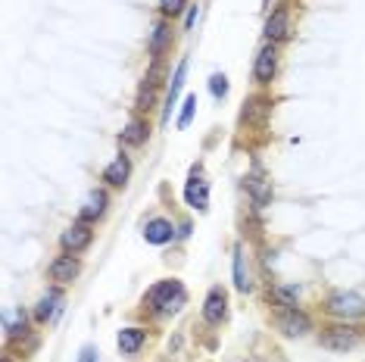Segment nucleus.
Instances as JSON below:
<instances>
[{
	"instance_id": "nucleus-6",
	"label": "nucleus",
	"mask_w": 365,
	"mask_h": 362,
	"mask_svg": "<svg viewBox=\"0 0 365 362\" xmlns=\"http://www.w3.org/2000/svg\"><path fill=\"white\" fill-rule=\"evenodd\" d=\"M78 272H82V263L75 259V253L56 256L54 263H50V278H54L56 285H69V281H75Z\"/></svg>"
},
{
	"instance_id": "nucleus-27",
	"label": "nucleus",
	"mask_w": 365,
	"mask_h": 362,
	"mask_svg": "<svg viewBox=\"0 0 365 362\" xmlns=\"http://www.w3.org/2000/svg\"><path fill=\"white\" fill-rule=\"evenodd\" d=\"M78 362H97V350H94V347H85L82 356H78Z\"/></svg>"
},
{
	"instance_id": "nucleus-26",
	"label": "nucleus",
	"mask_w": 365,
	"mask_h": 362,
	"mask_svg": "<svg viewBox=\"0 0 365 362\" xmlns=\"http://www.w3.org/2000/svg\"><path fill=\"white\" fill-rule=\"evenodd\" d=\"M253 116H266V104L262 100H250V106L244 110V122H250Z\"/></svg>"
},
{
	"instance_id": "nucleus-10",
	"label": "nucleus",
	"mask_w": 365,
	"mask_h": 362,
	"mask_svg": "<svg viewBox=\"0 0 365 362\" xmlns=\"http://www.w3.org/2000/svg\"><path fill=\"white\" fill-rule=\"evenodd\" d=\"M185 75H187V60H181V63H178V69H175V75H172V82H169V94H166L163 125H169V119H172V106H175V100H178L181 88H185Z\"/></svg>"
},
{
	"instance_id": "nucleus-21",
	"label": "nucleus",
	"mask_w": 365,
	"mask_h": 362,
	"mask_svg": "<svg viewBox=\"0 0 365 362\" xmlns=\"http://www.w3.org/2000/svg\"><path fill=\"white\" fill-rule=\"evenodd\" d=\"M297 297H300V285H287V287L275 285L272 287V300L278 303V306H284V309H294L297 306Z\"/></svg>"
},
{
	"instance_id": "nucleus-15",
	"label": "nucleus",
	"mask_w": 365,
	"mask_h": 362,
	"mask_svg": "<svg viewBox=\"0 0 365 362\" xmlns=\"http://www.w3.org/2000/svg\"><path fill=\"white\" fill-rule=\"evenodd\" d=\"M172 235H175V228H172L169 219H150L147 228H144V241L156 244V247H159V244H169Z\"/></svg>"
},
{
	"instance_id": "nucleus-24",
	"label": "nucleus",
	"mask_w": 365,
	"mask_h": 362,
	"mask_svg": "<svg viewBox=\"0 0 365 362\" xmlns=\"http://www.w3.org/2000/svg\"><path fill=\"white\" fill-rule=\"evenodd\" d=\"M194 110H197V97L191 94V97H185V110H181V116H178V128H187V125H191Z\"/></svg>"
},
{
	"instance_id": "nucleus-5",
	"label": "nucleus",
	"mask_w": 365,
	"mask_h": 362,
	"mask_svg": "<svg viewBox=\"0 0 365 362\" xmlns=\"http://www.w3.org/2000/svg\"><path fill=\"white\" fill-rule=\"evenodd\" d=\"M278 328L287 337H303V335H309V331H312V322H309V316L300 313V309L294 306V309H284V313H281Z\"/></svg>"
},
{
	"instance_id": "nucleus-22",
	"label": "nucleus",
	"mask_w": 365,
	"mask_h": 362,
	"mask_svg": "<svg viewBox=\"0 0 365 362\" xmlns=\"http://www.w3.org/2000/svg\"><path fill=\"white\" fill-rule=\"evenodd\" d=\"M4 331H6V337L25 335V313H22V309H16V313H6L4 316Z\"/></svg>"
},
{
	"instance_id": "nucleus-3",
	"label": "nucleus",
	"mask_w": 365,
	"mask_h": 362,
	"mask_svg": "<svg viewBox=\"0 0 365 362\" xmlns=\"http://www.w3.org/2000/svg\"><path fill=\"white\" fill-rule=\"evenodd\" d=\"M359 344V331L353 328V325H334V328L322 331V347L334 353H347L353 350V347Z\"/></svg>"
},
{
	"instance_id": "nucleus-23",
	"label": "nucleus",
	"mask_w": 365,
	"mask_h": 362,
	"mask_svg": "<svg viewBox=\"0 0 365 362\" xmlns=\"http://www.w3.org/2000/svg\"><path fill=\"white\" fill-rule=\"evenodd\" d=\"M209 94H213L216 100H222L225 94H228V78H225L222 72H216V75L209 78Z\"/></svg>"
},
{
	"instance_id": "nucleus-19",
	"label": "nucleus",
	"mask_w": 365,
	"mask_h": 362,
	"mask_svg": "<svg viewBox=\"0 0 365 362\" xmlns=\"http://www.w3.org/2000/svg\"><path fill=\"white\" fill-rule=\"evenodd\" d=\"M235 287L240 294H247L253 287V281H250V272H247V256H244V247H235Z\"/></svg>"
},
{
	"instance_id": "nucleus-20",
	"label": "nucleus",
	"mask_w": 365,
	"mask_h": 362,
	"mask_svg": "<svg viewBox=\"0 0 365 362\" xmlns=\"http://www.w3.org/2000/svg\"><path fill=\"white\" fill-rule=\"evenodd\" d=\"M247 187H250V194H253V200H256V206L268 204V197H272V181H266V175H262L259 169H256V175L247 178Z\"/></svg>"
},
{
	"instance_id": "nucleus-16",
	"label": "nucleus",
	"mask_w": 365,
	"mask_h": 362,
	"mask_svg": "<svg viewBox=\"0 0 365 362\" xmlns=\"http://www.w3.org/2000/svg\"><path fill=\"white\" fill-rule=\"evenodd\" d=\"M147 137H150V125H147V122H144V119H131L125 125V132L119 135V141L128 144V147H141V144H147Z\"/></svg>"
},
{
	"instance_id": "nucleus-9",
	"label": "nucleus",
	"mask_w": 365,
	"mask_h": 362,
	"mask_svg": "<svg viewBox=\"0 0 365 362\" xmlns=\"http://www.w3.org/2000/svg\"><path fill=\"white\" fill-rule=\"evenodd\" d=\"M60 303H63V294H60V287H50L47 294L38 300V309H35V318L38 322H54L56 316H60Z\"/></svg>"
},
{
	"instance_id": "nucleus-7",
	"label": "nucleus",
	"mask_w": 365,
	"mask_h": 362,
	"mask_svg": "<svg viewBox=\"0 0 365 362\" xmlns=\"http://www.w3.org/2000/svg\"><path fill=\"white\" fill-rule=\"evenodd\" d=\"M228 313V300H225V291L222 287H213V291L206 294V300H203V318H206L209 325H218Z\"/></svg>"
},
{
	"instance_id": "nucleus-13",
	"label": "nucleus",
	"mask_w": 365,
	"mask_h": 362,
	"mask_svg": "<svg viewBox=\"0 0 365 362\" xmlns=\"http://www.w3.org/2000/svg\"><path fill=\"white\" fill-rule=\"evenodd\" d=\"M287 35H290V16H287V10L281 6V10H275L272 16H268V23H266V38L275 44V41H284Z\"/></svg>"
},
{
	"instance_id": "nucleus-18",
	"label": "nucleus",
	"mask_w": 365,
	"mask_h": 362,
	"mask_svg": "<svg viewBox=\"0 0 365 362\" xmlns=\"http://www.w3.org/2000/svg\"><path fill=\"white\" fill-rule=\"evenodd\" d=\"M144 340H147V331L144 328H122L119 331V350L125 353V356H135L144 347Z\"/></svg>"
},
{
	"instance_id": "nucleus-25",
	"label": "nucleus",
	"mask_w": 365,
	"mask_h": 362,
	"mask_svg": "<svg viewBox=\"0 0 365 362\" xmlns=\"http://www.w3.org/2000/svg\"><path fill=\"white\" fill-rule=\"evenodd\" d=\"M185 6H187V0H159V10H163L166 16H178Z\"/></svg>"
},
{
	"instance_id": "nucleus-14",
	"label": "nucleus",
	"mask_w": 365,
	"mask_h": 362,
	"mask_svg": "<svg viewBox=\"0 0 365 362\" xmlns=\"http://www.w3.org/2000/svg\"><path fill=\"white\" fill-rule=\"evenodd\" d=\"M169 41H172V28L159 19V23H153V32H150V56L153 60H163V54H166V47H169Z\"/></svg>"
},
{
	"instance_id": "nucleus-28",
	"label": "nucleus",
	"mask_w": 365,
	"mask_h": 362,
	"mask_svg": "<svg viewBox=\"0 0 365 362\" xmlns=\"http://www.w3.org/2000/svg\"><path fill=\"white\" fill-rule=\"evenodd\" d=\"M197 25V6H191V13H187V23H185V28L191 32V28Z\"/></svg>"
},
{
	"instance_id": "nucleus-11",
	"label": "nucleus",
	"mask_w": 365,
	"mask_h": 362,
	"mask_svg": "<svg viewBox=\"0 0 365 362\" xmlns=\"http://www.w3.org/2000/svg\"><path fill=\"white\" fill-rule=\"evenodd\" d=\"M106 204H109L106 191H97V187H94V191L85 197V206H82V213H78V219H82V222H94V219H100V216L106 213Z\"/></svg>"
},
{
	"instance_id": "nucleus-1",
	"label": "nucleus",
	"mask_w": 365,
	"mask_h": 362,
	"mask_svg": "<svg viewBox=\"0 0 365 362\" xmlns=\"http://www.w3.org/2000/svg\"><path fill=\"white\" fill-rule=\"evenodd\" d=\"M187 300L185 287H181V281H159V285H153L147 291V303L156 313H175V309H181V303Z\"/></svg>"
},
{
	"instance_id": "nucleus-2",
	"label": "nucleus",
	"mask_w": 365,
	"mask_h": 362,
	"mask_svg": "<svg viewBox=\"0 0 365 362\" xmlns=\"http://www.w3.org/2000/svg\"><path fill=\"white\" fill-rule=\"evenodd\" d=\"M328 313L338 318H359L365 316V300L356 291H340L328 300Z\"/></svg>"
},
{
	"instance_id": "nucleus-4",
	"label": "nucleus",
	"mask_w": 365,
	"mask_h": 362,
	"mask_svg": "<svg viewBox=\"0 0 365 362\" xmlns=\"http://www.w3.org/2000/svg\"><path fill=\"white\" fill-rule=\"evenodd\" d=\"M91 241H94V231H91V225L87 222H82L78 219L75 225H69L60 235V247L66 250V253H82V250H87L91 247Z\"/></svg>"
},
{
	"instance_id": "nucleus-12",
	"label": "nucleus",
	"mask_w": 365,
	"mask_h": 362,
	"mask_svg": "<svg viewBox=\"0 0 365 362\" xmlns=\"http://www.w3.org/2000/svg\"><path fill=\"white\" fill-rule=\"evenodd\" d=\"M128 175H131V159L128 156H116L113 163L106 166L104 181H106L109 187H125L128 185Z\"/></svg>"
},
{
	"instance_id": "nucleus-8",
	"label": "nucleus",
	"mask_w": 365,
	"mask_h": 362,
	"mask_svg": "<svg viewBox=\"0 0 365 362\" xmlns=\"http://www.w3.org/2000/svg\"><path fill=\"white\" fill-rule=\"evenodd\" d=\"M275 72H278V54H275V47H262L256 56V66H253V75H256L259 85H268L275 78Z\"/></svg>"
},
{
	"instance_id": "nucleus-17",
	"label": "nucleus",
	"mask_w": 365,
	"mask_h": 362,
	"mask_svg": "<svg viewBox=\"0 0 365 362\" xmlns=\"http://www.w3.org/2000/svg\"><path fill=\"white\" fill-rule=\"evenodd\" d=\"M185 200L191 204L194 209H206L209 206V187L203 178H191L185 187Z\"/></svg>"
}]
</instances>
